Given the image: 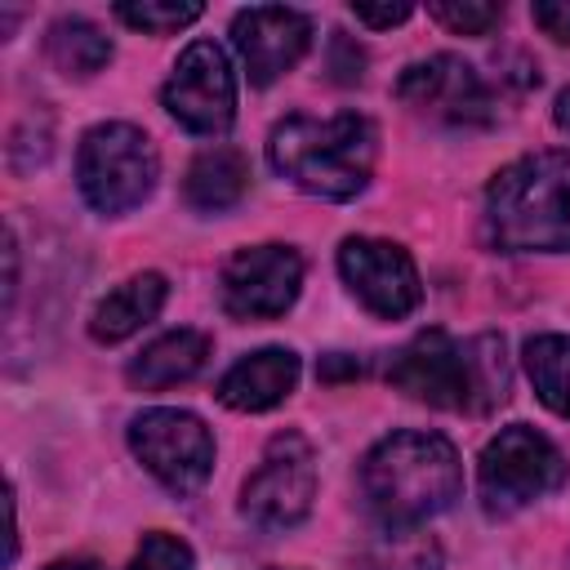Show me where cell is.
<instances>
[{
  "mask_svg": "<svg viewBox=\"0 0 570 570\" xmlns=\"http://www.w3.org/2000/svg\"><path fill=\"white\" fill-rule=\"evenodd\" d=\"M361 494L387 534L419 530L463 494V463L450 436L401 428L361 459Z\"/></svg>",
  "mask_w": 570,
  "mask_h": 570,
  "instance_id": "obj_1",
  "label": "cell"
},
{
  "mask_svg": "<svg viewBox=\"0 0 570 570\" xmlns=\"http://www.w3.org/2000/svg\"><path fill=\"white\" fill-rule=\"evenodd\" d=\"M485 232L503 254L570 249V151H530L485 187Z\"/></svg>",
  "mask_w": 570,
  "mask_h": 570,
  "instance_id": "obj_2",
  "label": "cell"
},
{
  "mask_svg": "<svg viewBox=\"0 0 570 570\" xmlns=\"http://www.w3.org/2000/svg\"><path fill=\"white\" fill-rule=\"evenodd\" d=\"M379 156L374 120L361 111L338 116H285L267 138V160L298 191L321 200H352L365 191Z\"/></svg>",
  "mask_w": 570,
  "mask_h": 570,
  "instance_id": "obj_3",
  "label": "cell"
},
{
  "mask_svg": "<svg viewBox=\"0 0 570 570\" xmlns=\"http://www.w3.org/2000/svg\"><path fill=\"white\" fill-rule=\"evenodd\" d=\"M156 178H160V156H156L151 138L138 125L107 120V125H94L80 138L76 183H80V196L98 214L138 209L156 191Z\"/></svg>",
  "mask_w": 570,
  "mask_h": 570,
  "instance_id": "obj_4",
  "label": "cell"
},
{
  "mask_svg": "<svg viewBox=\"0 0 570 570\" xmlns=\"http://www.w3.org/2000/svg\"><path fill=\"white\" fill-rule=\"evenodd\" d=\"M566 459L561 450L534 432L530 423H508L499 436L485 441L481 463H476V485H481V508L490 517H512L530 508L534 499L552 494L566 481Z\"/></svg>",
  "mask_w": 570,
  "mask_h": 570,
  "instance_id": "obj_5",
  "label": "cell"
},
{
  "mask_svg": "<svg viewBox=\"0 0 570 570\" xmlns=\"http://www.w3.org/2000/svg\"><path fill=\"white\" fill-rule=\"evenodd\" d=\"M316 499V450L303 432H276L240 490V517L258 530H294Z\"/></svg>",
  "mask_w": 570,
  "mask_h": 570,
  "instance_id": "obj_6",
  "label": "cell"
},
{
  "mask_svg": "<svg viewBox=\"0 0 570 570\" xmlns=\"http://www.w3.org/2000/svg\"><path fill=\"white\" fill-rule=\"evenodd\" d=\"M129 450L169 494H196L214 472V436L191 410H142L129 419Z\"/></svg>",
  "mask_w": 570,
  "mask_h": 570,
  "instance_id": "obj_7",
  "label": "cell"
},
{
  "mask_svg": "<svg viewBox=\"0 0 570 570\" xmlns=\"http://www.w3.org/2000/svg\"><path fill=\"white\" fill-rule=\"evenodd\" d=\"M160 102L191 134H205V138L227 134L236 120V76L227 53L214 40H191L174 62L160 89Z\"/></svg>",
  "mask_w": 570,
  "mask_h": 570,
  "instance_id": "obj_8",
  "label": "cell"
},
{
  "mask_svg": "<svg viewBox=\"0 0 570 570\" xmlns=\"http://www.w3.org/2000/svg\"><path fill=\"white\" fill-rule=\"evenodd\" d=\"M303 289V258L289 245H245L223 267V307L236 321H276Z\"/></svg>",
  "mask_w": 570,
  "mask_h": 570,
  "instance_id": "obj_9",
  "label": "cell"
},
{
  "mask_svg": "<svg viewBox=\"0 0 570 570\" xmlns=\"http://www.w3.org/2000/svg\"><path fill=\"white\" fill-rule=\"evenodd\" d=\"M396 98L441 125H490L494 120V98L485 80L459 53H432L423 62H410L396 80Z\"/></svg>",
  "mask_w": 570,
  "mask_h": 570,
  "instance_id": "obj_10",
  "label": "cell"
},
{
  "mask_svg": "<svg viewBox=\"0 0 570 570\" xmlns=\"http://www.w3.org/2000/svg\"><path fill=\"white\" fill-rule=\"evenodd\" d=\"M338 272L347 281V289L383 321H401L423 303V285H419V267L414 258L379 236H347L338 245Z\"/></svg>",
  "mask_w": 570,
  "mask_h": 570,
  "instance_id": "obj_11",
  "label": "cell"
},
{
  "mask_svg": "<svg viewBox=\"0 0 570 570\" xmlns=\"http://www.w3.org/2000/svg\"><path fill=\"white\" fill-rule=\"evenodd\" d=\"M387 383L405 392L410 401L436 405V410H472V379H468V352L445 330L414 334L392 361Z\"/></svg>",
  "mask_w": 570,
  "mask_h": 570,
  "instance_id": "obj_12",
  "label": "cell"
},
{
  "mask_svg": "<svg viewBox=\"0 0 570 570\" xmlns=\"http://www.w3.org/2000/svg\"><path fill=\"white\" fill-rule=\"evenodd\" d=\"M232 45L249 71V85H272L307 53L312 18L285 4H249L232 18Z\"/></svg>",
  "mask_w": 570,
  "mask_h": 570,
  "instance_id": "obj_13",
  "label": "cell"
},
{
  "mask_svg": "<svg viewBox=\"0 0 570 570\" xmlns=\"http://www.w3.org/2000/svg\"><path fill=\"white\" fill-rule=\"evenodd\" d=\"M298 383V356L289 347H258L218 379V401L240 414L281 405Z\"/></svg>",
  "mask_w": 570,
  "mask_h": 570,
  "instance_id": "obj_14",
  "label": "cell"
},
{
  "mask_svg": "<svg viewBox=\"0 0 570 570\" xmlns=\"http://www.w3.org/2000/svg\"><path fill=\"white\" fill-rule=\"evenodd\" d=\"M209 361V334L200 330H169L160 334L156 343H147L134 361H129V383L142 387V392H160V387H174V383H187L205 370Z\"/></svg>",
  "mask_w": 570,
  "mask_h": 570,
  "instance_id": "obj_15",
  "label": "cell"
},
{
  "mask_svg": "<svg viewBox=\"0 0 570 570\" xmlns=\"http://www.w3.org/2000/svg\"><path fill=\"white\" fill-rule=\"evenodd\" d=\"M165 294H169V285H165L160 272H138V276H129L125 285H116V289L94 307L89 334H94L98 343H120V338L138 334L147 321H156V312L165 307Z\"/></svg>",
  "mask_w": 570,
  "mask_h": 570,
  "instance_id": "obj_16",
  "label": "cell"
},
{
  "mask_svg": "<svg viewBox=\"0 0 570 570\" xmlns=\"http://www.w3.org/2000/svg\"><path fill=\"white\" fill-rule=\"evenodd\" d=\"M249 187V165L236 147H205L183 178V196L200 214H223L232 209Z\"/></svg>",
  "mask_w": 570,
  "mask_h": 570,
  "instance_id": "obj_17",
  "label": "cell"
},
{
  "mask_svg": "<svg viewBox=\"0 0 570 570\" xmlns=\"http://www.w3.org/2000/svg\"><path fill=\"white\" fill-rule=\"evenodd\" d=\"M45 53L62 76H94L111 62V36L89 18H58L45 36Z\"/></svg>",
  "mask_w": 570,
  "mask_h": 570,
  "instance_id": "obj_18",
  "label": "cell"
},
{
  "mask_svg": "<svg viewBox=\"0 0 570 570\" xmlns=\"http://www.w3.org/2000/svg\"><path fill=\"white\" fill-rule=\"evenodd\" d=\"M521 361H525V374H530L539 401L552 414L570 419V334H534V338H525Z\"/></svg>",
  "mask_w": 570,
  "mask_h": 570,
  "instance_id": "obj_19",
  "label": "cell"
},
{
  "mask_svg": "<svg viewBox=\"0 0 570 570\" xmlns=\"http://www.w3.org/2000/svg\"><path fill=\"white\" fill-rule=\"evenodd\" d=\"M463 352H468V379H472V410L468 414L499 410L512 392V365H508L503 334H476L463 343Z\"/></svg>",
  "mask_w": 570,
  "mask_h": 570,
  "instance_id": "obj_20",
  "label": "cell"
},
{
  "mask_svg": "<svg viewBox=\"0 0 570 570\" xmlns=\"http://www.w3.org/2000/svg\"><path fill=\"white\" fill-rule=\"evenodd\" d=\"M205 9L196 0H183V4H160V0H142V4H116V18L129 22L134 31H147V36H169L187 22H196Z\"/></svg>",
  "mask_w": 570,
  "mask_h": 570,
  "instance_id": "obj_21",
  "label": "cell"
},
{
  "mask_svg": "<svg viewBox=\"0 0 570 570\" xmlns=\"http://www.w3.org/2000/svg\"><path fill=\"white\" fill-rule=\"evenodd\" d=\"M428 13L454 36H490L503 22V4L494 0H436L428 4Z\"/></svg>",
  "mask_w": 570,
  "mask_h": 570,
  "instance_id": "obj_22",
  "label": "cell"
},
{
  "mask_svg": "<svg viewBox=\"0 0 570 570\" xmlns=\"http://www.w3.org/2000/svg\"><path fill=\"white\" fill-rule=\"evenodd\" d=\"M191 548L178 539V534H165V530H151L142 534L129 570H191Z\"/></svg>",
  "mask_w": 570,
  "mask_h": 570,
  "instance_id": "obj_23",
  "label": "cell"
},
{
  "mask_svg": "<svg viewBox=\"0 0 570 570\" xmlns=\"http://www.w3.org/2000/svg\"><path fill=\"white\" fill-rule=\"evenodd\" d=\"M414 530L405 534H392V548L383 557H370L365 570H441V552L432 539H410Z\"/></svg>",
  "mask_w": 570,
  "mask_h": 570,
  "instance_id": "obj_24",
  "label": "cell"
},
{
  "mask_svg": "<svg viewBox=\"0 0 570 570\" xmlns=\"http://www.w3.org/2000/svg\"><path fill=\"white\" fill-rule=\"evenodd\" d=\"M530 13H534V22H539L552 40L570 45V0H539Z\"/></svg>",
  "mask_w": 570,
  "mask_h": 570,
  "instance_id": "obj_25",
  "label": "cell"
},
{
  "mask_svg": "<svg viewBox=\"0 0 570 570\" xmlns=\"http://www.w3.org/2000/svg\"><path fill=\"white\" fill-rule=\"evenodd\" d=\"M410 13H414L410 4H352V18L365 22V27H396Z\"/></svg>",
  "mask_w": 570,
  "mask_h": 570,
  "instance_id": "obj_26",
  "label": "cell"
},
{
  "mask_svg": "<svg viewBox=\"0 0 570 570\" xmlns=\"http://www.w3.org/2000/svg\"><path fill=\"white\" fill-rule=\"evenodd\" d=\"M552 120H557V129H566V134H570V89H561V94H557Z\"/></svg>",
  "mask_w": 570,
  "mask_h": 570,
  "instance_id": "obj_27",
  "label": "cell"
},
{
  "mask_svg": "<svg viewBox=\"0 0 570 570\" xmlns=\"http://www.w3.org/2000/svg\"><path fill=\"white\" fill-rule=\"evenodd\" d=\"M45 570H107V566H98V561H89V557H71V561H53V566H45Z\"/></svg>",
  "mask_w": 570,
  "mask_h": 570,
  "instance_id": "obj_28",
  "label": "cell"
},
{
  "mask_svg": "<svg viewBox=\"0 0 570 570\" xmlns=\"http://www.w3.org/2000/svg\"><path fill=\"white\" fill-rule=\"evenodd\" d=\"M276 570H281V566H276Z\"/></svg>",
  "mask_w": 570,
  "mask_h": 570,
  "instance_id": "obj_29",
  "label": "cell"
}]
</instances>
